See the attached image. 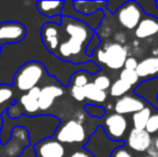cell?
I'll return each mask as SVG.
<instances>
[{"label": "cell", "mask_w": 158, "mask_h": 157, "mask_svg": "<svg viewBox=\"0 0 158 157\" xmlns=\"http://www.w3.org/2000/svg\"><path fill=\"white\" fill-rule=\"evenodd\" d=\"M35 157H64L66 147L54 137L41 140L33 145Z\"/></svg>", "instance_id": "cell-14"}, {"label": "cell", "mask_w": 158, "mask_h": 157, "mask_svg": "<svg viewBox=\"0 0 158 157\" xmlns=\"http://www.w3.org/2000/svg\"><path fill=\"white\" fill-rule=\"evenodd\" d=\"M127 119L124 115L113 113L104 119L103 129L106 136L113 141H123L127 130Z\"/></svg>", "instance_id": "cell-13"}, {"label": "cell", "mask_w": 158, "mask_h": 157, "mask_svg": "<svg viewBox=\"0 0 158 157\" xmlns=\"http://www.w3.org/2000/svg\"><path fill=\"white\" fill-rule=\"evenodd\" d=\"M61 15L72 17V19H77V21L82 22L85 25H87L92 30H94V31L99 28V26L101 25L102 21L104 19L103 11H97V12L92 15H82L80 13H77L72 6V0L64 1L63 11H61Z\"/></svg>", "instance_id": "cell-12"}, {"label": "cell", "mask_w": 158, "mask_h": 157, "mask_svg": "<svg viewBox=\"0 0 158 157\" xmlns=\"http://www.w3.org/2000/svg\"><path fill=\"white\" fill-rule=\"evenodd\" d=\"M89 76L90 74L87 71H84V70H80V71L74 72L71 76L69 85L77 86V87H84L86 84L89 83Z\"/></svg>", "instance_id": "cell-27"}, {"label": "cell", "mask_w": 158, "mask_h": 157, "mask_svg": "<svg viewBox=\"0 0 158 157\" xmlns=\"http://www.w3.org/2000/svg\"><path fill=\"white\" fill-rule=\"evenodd\" d=\"M19 157H35V151H33V147H28L27 149H25V151H24Z\"/></svg>", "instance_id": "cell-39"}, {"label": "cell", "mask_w": 158, "mask_h": 157, "mask_svg": "<svg viewBox=\"0 0 158 157\" xmlns=\"http://www.w3.org/2000/svg\"><path fill=\"white\" fill-rule=\"evenodd\" d=\"M17 102H19V107L23 112V115L26 116H37L41 115L40 114L39 109V103H38V99L33 98L30 95L22 94L19 97H17Z\"/></svg>", "instance_id": "cell-21"}, {"label": "cell", "mask_w": 158, "mask_h": 157, "mask_svg": "<svg viewBox=\"0 0 158 157\" xmlns=\"http://www.w3.org/2000/svg\"><path fill=\"white\" fill-rule=\"evenodd\" d=\"M84 110L89 116L95 118H102L106 115V109L101 105H93V103H88V105H84Z\"/></svg>", "instance_id": "cell-28"}, {"label": "cell", "mask_w": 158, "mask_h": 157, "mask_svg": "<svg viewBox=\"0 0 158 157\" xmlns=\"http://www.w3.org/2000/svg\"><path fill=\"white\" fill-rule=\"evenodd\" d=\"M143 157H151V156H143Z\"/></svg>", "instance_id": "cell-45"}, {"label": "cell", "mask_w": 158, "mask_h": 157, "mask_svg": "<svg viewBox=\"0 0 158 157\" xmlns=\"http://www.w3.org/2000/svg\"><path fill=\"white\" fill-rule=\"evenodd\" d=\"M124 141H113L106 136L102 126H98L83 145V149L89 152L93 157H111L112 153L123 147Z\"/></svg>", "instance_id": "cell-5"}, {"label": "cell", "mask_w": 158, "mask_h": 157, "mask_svg": "<svg viewBox=\"0 0 158 157\" xmlns=\"http://www.w3.org/2000/svg\"><path fill=\"white\" fill-rule=\"evenodd\" d=\"M72 6L77 13L82 15H92L97 11H103L106 6V1H72Z\"/></svg>", "instance_id": "cell-22"}, {"label": "cell", "mask_w": 158, "mask_h": 157, "mask_svg": "<svg viewBox=\"0 0 158 157\" xmlns=\"http://www.w3.org/2000/svg\"><path fill=\"white\" fill-rule=\"evenodd\" d=\"M151 115H152V111L148 107L143 108L140 110L139 112H135L132 114V124L135 129L143 130L145 129L146 124H148V119H150Z\"/></svg>", "instance_id": "cell-25"}, {"label": "cell", "mask_w": 158, "mask_h": 157, "mask_svg": "<svg viewBox=\"0 0 158 157\" xmlns=\"http://www.w3.org/2000/svg\"><path fill=\"white\" fill-rule=\"evenodd\" d=\"M139 79L151 80L158 76V57L151 56L139 61L135 69Z\"/></svg>", "instance_id": "cell-20"}, {"label": "cell", "mask_w": 158, "mask_h": 157, "mask_svg": "<svg viewBox=\"0 0 158 157\" xmlns=\"http://www.w3.org/2000/svg\"><path fill=\"white\" fill-rule=\"evenodd\" d=\"M64 1H35V10L41 16L60 24L61 11Z\"/></svg>", "instance_id": "cell-17"}, {"label": "cell", "mask_w": 158, "mask_h": 157, "mask_svg": "<svg viewBox=\"0 0 158 157\" xmlns=\"http://www.w3.org/2000/svg\"><path fill=\"white\" fill-rule=\"evenodd\" d=\"M83 90H84L85 99L94 102L93 105L96 103V105H100V103H103L106 100V98H108L106 92H103V90L96 87L94 84H93V82H89L88 84H86L83 87Z\"/></svg>", "instance_id": "cell-23"}, {"label": "cell", "mask_w": 158, "mask_h": 157, "mask_svg": "<svg viewBox=\"0 0 158 157\" xmlns=\"http://www.w3.org/2000/svg\"><path fill=\"white\" fill-rule=\"evenodd\" d=\"M143 108H145V101L135 95H126V96L121 97L117 99L114 105L115 112L121 115L135 113Z\"/></svg>", "instance_id": "cell-15"}, {"label": "cell", "mask_w": 158, "mask_h": 157, "mask_svg": "<svg viewBox=\"0 0 158 157\" xmlns=\"http://www.w3.org/2000/svg\"><path fill=\"white\" fill-rule=\"evenodd\" d=\"M132 86L129 84L125 83L122 80H116L113 84L110 86V95L112 97H116V98H121V97L125 96L128 92H130Z\"/></svg>", "instance_id": "cell-26"}, {"label": "cell", "mask_w": 158, "mask_h": 157, "mask_svg": "<svg viewBox=\"0 0 158 157\" xmlns=\"http://www.w3.org/2000/svg\"><path fill=\"white\" fill-rule=\"evenodd\" d=\"M46 76H48V72L45 65L38 60H30L15 70L11 86L15 93L26 94L33 87L39 86Z\"/></svg>", "instance_id": "cell-3"}, {"label": "cell", "mask_w": 158, "mask_h": 157, "mask_svg": "<svg viewBox=\"0 0 158 157\" xmlns=\"http://www.w3.org/2000/svg\"><path fill=\"white\" fill-rule=\"evenodd\" d=\"M69 157H93V155L89 153V152L86 151V150L82 149V150H79V151L73 152Z\"/></svg>", "instance_id": "cell-37"}, {"label": "cell", "mask_w": 158, "mask_h": 157, "mask_svg": "<svg viewBox=\"0 0 158 157\" xmlns=\"http://www.w3.org/2000/svg\"><path fill=\"white\" fill-rule=\"evenodd\" d=\"M119 80L124 81L125 83L129 84L130 86H133L135 84H138L139 82V76H138L135 70H127L123 69L119 73Z\"/></svg>", "instance_id": "cell-29"}, {"label": "cell", "mask_w": 158, "mask_h": 157, "mask_svg": "<svg viewBox=\"0 0 158 157\" xmlns=\"http://www.w3.org/2000/svg\"><path fill=\"white\" fill-rule=\"evenodd\" d=\"M135 95H139L140 97L144 98L152 107L158 110L157 102V94H158V76L151 80H145L139 85V87L135 88Z\"/></svg>", "instance_id": "cell-18"}, {"label": "cell", "mask_w": 158, "mask_h": 157, "mask_svg": "<svg viewBox=\"0 0 158 157\" xmlns=\"http://www.w3.org/2000/svg\"><path fill=\"white\" fill-rule=\"evenodd\" d=\"M68 87L70 88V95L73 99H75L79 102H82V101L85 100L83 87H77V86H72V85H68Z\"/></svg>", "instance_id": "cell-32"}, {"label": "cell", "mask_w": 158, "mask_h": 157, "mask_svg": "<svg viewBox=\"0 0 158 157\" xmlns=\"http://www.w3.org/2000/svg\"><path fill=\"white\" fill-rule=\"evenodd\" d=\"M152 137L145 129H132L130 130L127 139V144L131 150L135 152H146L152 147Z\"/></svg>", "instance_id": "cell-16"}, {"label": "cell", "mask_w": 158, "mask_h": 157, "mask_svg": "<svg viewBox=\"0 0 158 157\" xmlns=\"http://www.w3.org/2000/svg\"><path fill=\"white\" fill-rule=\"evenodd\" d=\"M154 147L158 151V137L156 138V140H155V142H154Z\"/></svg>", "instance_id": "cell-41"}, {"label": "cell", "mask_w": 158, "mask_h": 157, "mask_svg": "<svg viewBox=\"0 0 158 157\" xmlns=\"http://www.w3.org/2000/svg\"><path fill=\"white\" fill-rule=\"evenodd\" d=\"M61 32L66 39L61 38L58 48L53 56L67 64L82 65L92 60L85 55V48L95 31L87 25L69 16H60Z\"/></svg>", "instance_id": "cell-1"}, {"label": "cell", "mask_w": 158, "mask_h": 157, "mask_svg": "<svg viewBox=\"0 0 158 157\" xmlns=\"http://www.w3.org/2000/svg\"><path fill=\"white\" fill-rule=\"evenodd\" d=\"M128 51L127 48L115 42L113 43H104L95 51L92 60L96 64H103L109 69L118 70L124 67L127 58ZM97 64V65H98ZM99 66V65H98Z\"/></svg>", "instance_id": "cell-4"}, {"label": "cell", "mask_w": 158, "mask_h": 157, "mask_svg": "<svg viewBox=\"0 0 158 157\" xmlns=\"http://www.w3.org/2000/svg\"><path fill=\"white\" fill-rule=\"evenodd\" d=\"M16 99V93L12 86L9 84H0V107L3 111H6Z\"/></svg>", "instance_id": "cell-24"}, {"label": "cell", "mask_w": 158, "mask_h": 157, "mask_svg": "<svg viewBox=\"0 0 158 157\" xmlns=\"http://www.w3.org/2000/svg\"><path fill=\"white\" fill-rule=\"evenodd\" d=\"M3 147L6 150V155L8 157H19L30 147L29 134L23 127H14L11 132V138Z\"/></svg>", "instance_id": "cell-9"}, {"label": "cell", "mask_w": 158, "mask_h": 157, "mask_svg": "<svg viewBox=\"0 0 158 157\" xmlns=\"http://www.w3.org/2000/svg\"><path fill=\"white\" fill-rule=\"evenodd\" d=\"M135 35L138 39L145 40L158 35V19L154 15H145L135 29Z\"/></svg>", "instance_id": "cell-19"}, {"label": "cell", "mask_w": 158, "mask_h": 157, "mask_svg": "<svg viewBox=\"0 0 158 157\" xmlns=\"http://www.w3.org/2000/svg\"><path fill=\"white\" fill-rule=\"evenodd\" d=\"M155 6H156V10L158 11V1H155Z\"/></svg>", "instance_id": "cell-42"}, {"label": "cell", "mask_w": 158, "mask_h": 157, "mask_svg": "<svg viewBox=\"0 0 158 157\" xmlns=\"http://www.w3.org/2000/svg\"><path fill=\"white\" fill-rule=\"evenodd\" d=\"M100 44H101V39H100V37L98 36V34H94V36L92 37V39L89 40V42L87 43V45H86L85 48V55L87 57H89V58H92L93 55H94L95 51L97 50L98 48L100 46Z\"/></svg>", "instance_id": "cell-30"}, {"label": "cell", "mask_w": 158, "mask_h": 157, "mask_svg": "<svg viewBox=\"0 0 158 157\" xmlns=\"http://www.w3.org/2000/svg\"><path fill=\"white\" fill-rule=\"evenodd\" d=\"M2 126L0 129V144L4 145L11 138V132L14 127H23L29 134L30 147H33L41 140L53 137L60 124V118L52 114L37 116L22 115L12 119L3 112L1 115Z\"/></svg>", "instance_id": "cell-2"}, {"label": "cell", "mask_w": 158, "mask_h": 157, "mask_svg": "<svg viewBox=\"0 0 158 157\" xmlns=\"http://www.w3.org/2000/svg\"><path fill=\"white\" fill-rule=\"evenodd\" d=\"M40 40L43 48L51 55H54L61 40L60 24L53 23V22H46L42 24L40 28Z\"/></svg>", "instance_id": "cell-10"}, {"label": "cell", "mask_w": 158, "mask_h": 157, "mask_svg": "<svg viewBox=\"0 0 158 157\" xmlns=\"http://www.w3.org/2000/svg\"><path fill=\"white\" fill-rule=\"evenodd\" d=\"M143 16L144 12L138 1H126L116 12L118 23L128 30L135 29Z\"/></svg>", "instance_id": "cell-7"}, {"label": "cell", "mask_w": 158, "mask_h": 157, "mask_svg": "<svg viewBox=\"0 0 158 157\" xmlns=\"http://www.w3.org/2000/svg\"><path fill=\"white\" fill-rule=\"evenodd\" d=\"M114 39H115V41H116L115 43L121 44V45H123L127 41V37L124 32H116V34L114 35Z\"/></svg>", "instance_id": "cell-38"}, {"label": "cell", "mask_w": 158, "mask_h": 157, "mask_svg": "<svg viewBox=\"0 0 158 157\" xmlns=\"http://www.w3.org/2000/svg\"><path fill=\"white\" fill-rule=\"evenodd\" d=\"M145 130L150 134L158 131V113H155V114H152V115H151L148 124H146Z\"/></svg>", "instance_id": "cell-33"}, {"label": "cell", "mask_w": 158, "mask_h": 157, "mask_svg": "<svg viewBox=\"0 0 158 157\" xmlns=\"http://www.w3.org/2000/svg\"><path fill=\"white\" fill-rule=\"evenodd\" d=\"M64 88L60 83L57 84H46L42 86L40 96L38 98L39 103L40 114L41 115H48V111L53 107L55 100L64 94Z\"/></svg>", "instance_id": "cell-11"}, {"label": "cell", "mask_w": 158, "mask_h": 157, "mask_svg": "<svg viewBox=\"0 0 158 157\" xmlns=\"http://www.w3.org/2000/svg\"><path fill=\"white\" fill-rule=\"evenodd\" d=\"M61 144H83L87 141V134L83 124L77 119H69L66 123L59 124L54 136Z\"/></svg>", "instance_id": "cell-6"}, {"label": "cell", "mask_w": 158, "mask_h": 157, "mask_svg": "<svg viewBox=\"0 0 158 157\" xmlns=\"http://www.w3.org/2000/svg\"><path fill=\"white\" fill-rule=\"evenodd\" d=\"M139 64L138 59L135 57H127L126 60H125V64H124V69H127V70H135L137 69V66Z\"/></svg>", "instance_id": "cell-34"}, {"label": "cell", "mask_w": 158, "mask_h": 157, "mask_svg": "<svg viewBox=\"0 0 158 157\" xmlns=\"http://www.w3.org/2000/svg\"><path fill=\"white\" fill-rule=\"evenodd\" d=\"M1 50H2V45L0 44V54H1Z\"/></svg>", "instance_id": "cell-43"}, {"label": "cell", "mask_w": 158, "mask_h": 157, "mask_svg": "<svg viewBox=\"0 0 158 157\" xmlns=\"http://www.w3.org/2000/svg\"><path fill=\"white\" fill-rule=\"evenodd\" d=\"M93 84H94L96 87L99 88V89L106 92V89H109V88H110L111 80H110V78H109L108 76H106V74H98V76H95Z\"/></svg>", "instance_id": "cell-31"}, {"label": "cell", "mask_w": 158, "mask_h": 157, "mask_svg": "<svg viewBox=\"0 0 158 157\" xmlns=\"http://www.w3.org/2000/svg\"><path fill=\"white\" fill-rule=\"evenodd\" d=\"M157 102H158V94H157Z\"/></svg>", "instance_id": "cell-44"}, {"label": "cell", "mask_w": 158, "mask_h": 157, "mask_svg": "<svg viewBox=\"0 0 158 157\" xmlns=\"http://www.w3.org/2000/svg\"><path fill=\"white\" fill-rule=\"evenodd\" d=\"M148 156L151 157H158V151L156 149H155L154 147H151L150 149L148 150Z\"/></svg>", "instance_id": "cell-40"}, {"label": "cell", "mask_w": 158, "mask_h": 157, "mask_svg": "<svg viewBox=\"0 0 158 157\" xmlns=\"http://www.w3.org/2000/svg\"><path fill=\"white\" fill-rule=\"evenodd\" d=\"M126 1H116V0H112V1L106 2V9L110 11L111 13H116L117 10L125 3Z\"/></svg>", "instance_id": "cell-35"}, {"label": "cell", "mask_w": 158, "mask_h": 157, "mask_svg": "<svg viewBox=\"0 0 158 157\" xmlns=\"http://www.w3.org/2000/svg\"><path fill=\"white\" fill-rule=\"evenodd\" d=\"M111 157H132V155H131V154L127 151L125 147H118V149H116L114 152H113Z\"/></svg>", "instance_id": "cell-36"}, {"label": "cell", "mask_w": 158, "mask_h": 157, "mask_svg": "<svg viewBox=\"0 0 158 157\" xmlns=\"http://www.w3.org/2000/svg\"><path fill=\"white\" fill-rule=\"evenodd\" d=\"M27 36V28L19 21H8L0 23V44L11 45L22 42Z\"/></svg>", "instance_id": "cell-8"}]
</instances>
